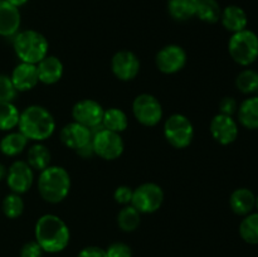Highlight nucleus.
Wrapping results in <instances>:
<instances>
[{"label":"nucleus","instance_id":"1","mask_svg":"<svg viewBox=\"0 0 258 257\" xmlns=\"http://www.w3.org/2000/svg\"><path fill=\"white\" fill-rule=\"evenodd\" d=\"M35 241L48 253H58L66 249L71 239L67 223L55 214H43L34 227Z\"/></svg>","mask_w":258,"mask_h":257},{"label":"nucleus","instance_id":"2","mask_svg":"<svg viewBox=\"0 0 258 257\" xmlns=\"http://www.w3.org/2000/svg\"><path fill=\"white\" fill-rule=\"evenodd\" d=\"M18 127L28 140L42 143L54 134L55 120L45 107L30 105L20 112Z\"/></svg>","mask_w":258,"mask_h":257},{"label":"nucleus","instance_id":"3","mask_svg":"<svg viewBox=\"0 0 258 257\" xmlns=\"http://www.w3.org/2000/svg\"><path fill=\"white\" fill-rule=\"evenodd\" d=\"M71 190V176L63 166L49 165L39 171L38 191L45 202L60 203L67 198Z\"/></svg>","mask_w":258,"mask_h":257},{"label":"nucleus","instance_id":"4","mask_svg":"<svg viewBox=\"0 0 258 257\" xmlns=\"http://www.w3.org/2000/svg\"><path fill=\"white\" fill-rule=\"evenodd\" d=\"M13 47L20 62L38 65L45 55H48L49 44L42 33L28 29L15 34Z\"/></svg>","mask_w":258,"mask_h":257},{"label":"nucleus","instance_id":"5","mask_svg":"<svg viewBox=\"0 0 258 257\" xmlns=\"http://www.w3.org/2000/svg\"><path fill=\"white\" fill-rule=\"evenodd\" d=\"M228 52L239 66H251L258 58V35L249 29L233 33L228 42Z\"/></svg>","mask_w":258,"mask_h":257},{"label":"nucleus","instance_id":"6","mask_svg":"<svg viewBox=\"0 0 258 257\" xmlns=\"http://www.w3.org/2000/svg\"><path fill=\"white\" fill-rule=\"evenodd\" d=\"M91 133L95 155L105 160H115L122 155L125 144L120 134L106 130L102 123L91 128Z\"/></svg>","mask_w":258,"mask_h":257},{"label":"nucleus","instance_id":"7","mask_svg":"<svg viewBox=\"0 0 258 257\" xmlns=\"http://www.w3.org/2000/svg\"><path fill=\"white\" fill-rule=\"evenodd\" d=\"M164 136L173 148L185 149L194 139V126L185 115L173 113L164 123Z\"/></svg>","mask_w":258,"mask_h":257},{"label":"nucleus","instance_id":"8","mask_svg":"<svg viewBox=\"0 0 258 257\" xmlns=\"http://www.w3.org/2000/svg\"><path fill=\"white\" fill-rule=\"evenodd\" d=\"M164 202V191L155 183H143L134 189L131 206L141 214L155 213L160 209Z\"/></svg>","mask_w":258,"mask_h":257},{"label":"nucleus","instance_id":"9","mask_svg":"<svg viewBox=\"0 0 258 257\" xmlns=\"http://www.w3.org/2000/svg\"><path fill=\"white\" fill-rule=\"evenodd\" d=\"M133 113L141 125L148 127L158 125L164 115L160 101L150 93L136 96L133 102Z\"/></svg>","mask_w":258,"mask_h":257},{"label":"nucleus","instance_id":"10","mask_svg":"<svg viewBox=\"0 0 258 257\" xmlns=\"http://www.w3.org/2000/svg\"><path fill=\"white\" fill-rule=\"evenodd\" d=\"M158 70L164 75H174L186 65V52L178 44H169L161 48L155 57Z\"/></svg>","mask_w":258,"mask_h":257},{"label":"nucleus","instance_id":"11","mask_svg":"<svg viewBox=\"0 0 258 257\" xmlns=\"http://www.w3.org/2000/svg\"><path fill=\"white\" fill-rule=\"evenodd\" d=\"M5 179L12 193L22 196L32 188L34 183V170L27 161L17 160L9 166Z\"/></svg>","mask_w":258,"mask_h":257},{"label":"nucleus","instance_id":"12","mask_svg":"<svg viewBox=\"0 0 258 257\" xmlns=\"http://www.w3.org/2000/svg\"><path fill=\"white\" fill-rule=\"evenodd\" d=\"M103 113H105V108L102 107V105L91 98L78 101L72 108L73 121L86 126L90 130L102 123Z\"/></svg>","mask_w":258,"mask_h":257},{"label":"nucleus","instance_id":"13","mask_svg":"<svg viewBox=\"0 0 258 257\" xmlns=\"http://www.w3.org/2000/svg\"><path fill=\"white\" fill-rule=\"evenodd\" d=\"M111 70L117 80L133 81L140 72V60L134 52L118 50L111 59Z\"/></svg>","mask_w":258,"mask_h":257},{"label":"nucleus","instance_id":"14","mask_svg":"<svg viewBox=\"0 0 258 257\" xmlns=\"http://www.w3.org/2000/svg\"><path fill=\"white\" fill-rule=\"evenodd\" d=\"M212 138L221 145H231L238 138V123L233 116L218 113L212 118L209 123Z\"/></svg>","mask_w":258,"mask_h":257},{"label":"nucleus","instance_id":"15","mask_svg":"<svg viewBox=\"0 0 258 257\" xmlns=\"http://www.w3.org/2000/svg\"><path fill=\"white\" fill-rule=\"evenodd\" d=\"M59 139L62 144L67 148L78 150L85 146L86 144L91 143L92 140V133L88 127L81 125V123L72 121L62 127L59 133Z\"/></svg>","mask_w":258,"mask_h":257},{"label":"nucleus","instance_id":"16","mask_svg":"<svg viewBox=\"0 0 258 257\" xmlns=\"http://www.w3.org/2000/svg\"><path fill=\"white\" fill-rule=\"evenodd\" d=\"M10 78L18 92H27V91L33 90L39 82L37 65L20 62L13 70Z\"/></svg>","mask_w":258,"mask_h":257},{"label":"nucleus","instance_id":"17","mask_svg":"<svg viewBox=\"0 0 258 257\" xmlns=\"http://www.w3.org/2000/svg\"><path fill=\"white\" fill-rule=\"evenodd\" d=\"M22 23L19 8L9 4L7 0L0 2V35L13 37L18 33Z\"/></svg>","mask_w":258,"mask_h":257},{"label":"nucleus","instance_id":"18","mask_svg":"<svg viewBox=\"0 0 258 257\" xmlns=\"http://www.w3.org/2000/svg\"><path fill=\"white\" fill-rule=\"evenodd\" d=\"M39 82L44 85H54L63 76V63L54 55H45L37 65Z\"/></svg>","mask_w":258,"mask_h":257},{"label":"nucleus","instance_id":"19","mask_svg":"<svg viewBox=\"0 0 258 257\" xmlns=\"http://www.w3.org/2000/svg\"><path fill=\"white\" fill-rule=\"evenodd\" d=\"M231 209L238 216H247L256 208V196L248 188H238L229 197Z\"/></svg>","mask_w":258,"mask_h":257},{"label":"nucleus","instance_id":"20","mask_svg":"<svg viewBox=\"0 0 258 257\" xmlns=\"http://www.w3.org/2000/svg\"><path fill=\"white\" fill-rule=\"evenodd\" d=\"M221 22L222 25L228 32L237 33L247 29L248 18H247L246 12L241 7H238V5H228V7L222 10Z\"/></svg>","mask_w":258,"mask_h":257},{"label":"nucleus","instance_id":"21","mask_svg":"<svg viewBox=\"0 0 258 257\" xmlns=\"http://www.w3.org/2000/svg\"><path fill=\"white\" fill-rule=\"evenodd\" d=\"M238 121L242 126L249 130H256L258 128V96H253L239 105L238 111Z\"/></svg>","mask_w":258,"mask_h":257},{"label":"nucleus","instance_id":"22","mask_svg":"<svg viewBox=\"0 0 258 257\" xmlns=\"http://www.w3.org/2000/svg\"><path fill=\"white\" fill-rule=\"evenodd\" d=\"M50 159H52V154H50L49 149L42 143L34 144L28 150L27 163L29 164L33 170H44L50 165Z\"/></svg>","mask_w":258,"mask_h":257},{"label":"nucleus","instance_id":"23","mask_svg":"<svg viewBox=\"0 0 258 257\" xmlns=\"http://www.w3.org/2000/svg\"><path fill=\"white\" fill-rule=\"evenodd\" d=\"M27 145L28 139L20 131H13L0 140V151L5 156H17L23 153Z\"/></svg>","mask_w":258,"mask_h":257},{"label":"nucleus","instance_id":"24","mask_svg":"<svg viewBox=\"0 0 258 257\" xmlns=\"http://www.w3.org/2000/svg\"><path fill=\"white\" fill-rule=\"evenodd\" d=\"M198 0H169L168 10L171 18L178 22H185L196 17Z\"/></svg>","mask_w":258,"mask_h":257},{"label":"nucleus","instance_id":"25","mask_svg":"<svg viewBox=\"0 0 258 257\" xmlns=\"http://www.w3.org/2000/svg\"><path fill=\"white\" fill-rule=\"evenodd\" d=\"M128 118L125 111L117 107H111L105 110L102 118V126L106 130L113 131V133H122L127 128Z\"/></svg>","mask_w":258,"mask_h":257},{"label":"nucleus","instance_id":"26","mask_svg":"<svg viewBox=\"0 0 258 257\" xmlns=\"http://www.w3.org/2000/svg\"><path fill=\"white\" fill-rule=\"evenodd\" d=\"M222 9L217 0H198L196 17L208 24H216L221 20Z\"/></svg>","mask_w":258,"mask_h":257},{"label":"nucleus","instance_id":"27","mask_svg":"<svg viewBox=\"0 0 258 257\" xmlns=\"http://www.w3.org/2000/svg\"><path fill=\"white\" fill-rule=\"evenodd\" d=\"M141 222V213L131 204L123 206V208L117 214V224L121 231L134 232L138 229Z\"/></svg>","mask_w":258,"mask_h":257},{"label":"nucleus","instance_id":"28","mask_svg":"<svg viewBox=\"0 0 258 257\" xmlns=\"http://www.w3.org/2000/svg\"><path fill=\"white\" fill-rule=\"evenodd\" d=\"M239 236L249 244H258V212L244 216L239 224Z\"/></svg>","mask_w":258,"mask_h":257},{"label":"nucleus","instance_id":"29","mask_svg":"<svg viewBox=\"0 0 258 257\" xmlns=\"http://www.w3.org/2000/svg\"><path fill=\"white\" fill-rule=\"evenodd\" d=\"M20 112L13 102H0V130L10 131L19 123Z\"/></svg>","mask_w":258,"mask_h":257},{"label":"nucleus","instance_id":"30","mask_svg":"<svg viewBox=\"0 0 258 257\" xmlns=\"http://www.w3.org/2000/svg\"><path fill=\"white\" fill-rule=\"evenodd\" d=\"M236 86L244 95L258 91V72L254 70H243L236 78Z\"/></svg>","mask_w":258,"mask_h":257},{"label":"nucleus","instance_id":"31","mask_svg":"<svg viewBox=\"0 0 258 257\" xmlns=\"http://www.w3.org/2000/svg\"><path fill=\"white\" fill-rule=\"evenodd\" d=\"M2 209L5 217L10 219H15L22 216L23 212H24V201L20 197V194L10 193L3 201Z\"/></svg>","mask_w":258,"mask_h":257},{"label":"nucleus","instance_id":"32","mask_svg":"<svg viewBox=\"0 0 258 257\" xmlns=\"http://www.w3.org/2000/svg\"><path fill=\"white\" fill-rule=\"evenodd\" d=\"M17 92L12 78L7 75H0V102H13L17 97Z\"/></svg>","mask_w":258,"mask_h":257},{"label":"nucleus","instance_id":"33","mask_svg":"<svg viewBox=\"0 0 258 257\" xmlns=\"http://www.w3.org/2000/svg\"><path fill=\"white\" fill-rule=\"evenodd\" d=\"M107 257H133V249L123 242H113L106 248Z\"/></svg>","mask_w":258,"mask_h":257},{"label":"nucleus","instance_id":"34","mask_svg":"<svg viewBox=\"0 0 258 257\" xmlns=\"http://www.w3.org/2000/svg\"><path fill=\"white\" fill-rule=\"evenodd\" d=\"M133 193L134 189H131L130 186L120 185L113 191V199L116 203L121 204V206H128L133 201Z\"/></svg>","mask_w":258,"mask_h":257},{"label":"nucleus","instance_id":"35","mask_svg":"<svg viewBox=\"0 0 258 257\" xmlns=\"http://www.w3.org/2000/svg\"><path fill=\"white\" fill-rule=\"evenodd\" d=\"M44 251L37 241H29L23 244L20 249V257H43Z\"/></svg>","mask_w":258,"mask_h":257},{"label":"nucleus","instance_id":"36","mask_svg":"<svg viewBox=\"0 0 258 257\" xmlns=\"http://www.w3.org/2000/svg\"><path fill=\"white\" fill-rule=\"evenodd\" d=\"M238 111V103L231 96L223 97L219 102V113H223L227 116H233Z\"/></svg>","mask_w":258,"mask_h":257},{"label":"nucleus","instance_id":"37","mask_svg":"<svg viewBox=\"0 0 258 257\" xmlns=\"http://www.w3.org/2000/svg\"><path fill=\"white\" fill-rule=\"evenodd\" d=\"M77 257H107L106 256V249L101 248L98 246H87L82 248Z\"/></svg>","mask_w":258,"mask_h":257},{"label":"nucleus","instance_id":"38","mask_svg":"<svg viewBox=\"0 0 258 257\" xmlns=\"http://www.w3.org/2000/svg\"><path fill=\"white\" fill-rule=\"evenodd\" d=\"M76 151H77L78 155L83 159L92 158V156L95 155V151H93V146H92V140H91V143L86 144L85 146H82V148H80Z\"/></svg>","mask_w":258,"mask_h":257},{"label":"nucleus","instance_id":"39","mask_svg":"<svg viewBox=\"0 0 258 257\" xmlns=\"http://www.w3.org/2000/svg\"><path fill=\"white\" fill-rule=\"evenodd\" d=\"M7 2L9 3V4L14 5V7L20 8V7H23L24 4H27L28 0H7Z\"/></svg>","mask_w":258,"mask_h":257},{"label":"nucleus","instance_id":"40","mask_svg":"<svg viewBox=\"0 0 258 257\" xmlns=\"http://www.w3.org/2000/svg\"><path fill=\"white\" fill-rule=\"evenodd\" d=\"M7 174H8V169L5 168L4 164L0 163V181H2L3 179L7 178Z\"/></svg>","mask_w":258,"mask_h":257},{"label":"nucleus","instance_id":"41","mask_svg":"<svg viewBox=\"0 0 258 257\" xmlns=\"http://www.w3.org/2000/svg\"><path fill=\"white\" fill-rule=\"evenodd\" d=\"M256 208H257V211H258V196H256Z\"/></svg>","mask_w":258,"mask_h":257},{"label":"nucleus","instance_id":"42","mask_svg":"<svg viewBox=\"0 0 258 257\" xmlns=\"http://www.w3.org/2000/svg\"><path fill=\"white\" fill-rule=\"evenodd\" d=\"M0 2H2V0H0Z\"/></svg>","mask_w":258,"mask_h":257},{"label":"nucleus","instance_id":"43","mask_svg":"<svg viewBox=\"0 0 258 257\" xmlns=\"http://www.w3.org/2000/svg\"><path fill=\"white\" fill-rule=\"evenodd\" d=\"M257 92H258V91H257Z\"/></svg>","mask_w":258,"mask_h":257}]
</instances>
